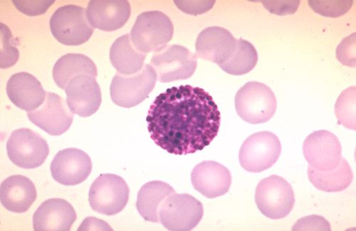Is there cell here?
I'll use <instances>...</instances> for the list:
<instances>
[{"label": "cell", "mask_w": 356, "mask_h": 231, "mask_svg": "<svg viewBox=\"0 0 356 231\" xmlns=\"http://www.w3.org/2000/svg\"><path fill=\"white\" fill-rule=\"evenodd\" d=\"M76 220L72 205L65 199L51 198L45 200L33 216L35 231H69Z\"/></svg>", "instance_id": "ac0fdd59"}, {"label": "cell", "mask_w": 356, "mask_h": 231, "mask_svg": "<svg viewBox=\"0 0 356 231\" xmlns=\"http://www.w3.org/2000/svg\"><path fill=\"white\" fill-rule=\"evenodd\" d=\"M234 103L239 117L252 125L269 122L277 108L276 96L270 86L258 81L245 83L237 92Z\"/></svg>", "instance_id": "7a4b0ae2"}, {"label": "cell", "mask_w": 356, "mask_h": 231, "mask_svg": "<svg viewBox=\"0 0 356 231\" xmlns=\"http://www.w3.org/2000/svg\"><path fill=\"white\" fill-rule=\"evenodd\" d=\"M55 1H13L22 13L28 16H38L46 13Z\"/></svg>", "instance_id": "4dcf8cb0"}, {"label": "cell", "mask_w": 356, "mask_h": 231, "mask_svg": "<svg viewBox=\"0 0 356 231\" xmlns=\"http://www.w3.org/2000/svg\"><path fill=\"white\" fill-rule=\"evenodd\" d=\"M129 194V187L122 177L104 173L95 180L89 191V205L100 214L114 216L125 209Z\"/></svg>", "instance_id": "52a82bcc"}, {"label": "cell", "mask_w": 356, "mask_h": 231, "mask_svg": "<svg viewBox=\"0 0 356 231\" xmlns=\"http://www.w3.org/2000/svg\"><path fill=\"white\" fill-rule=\"evenodd\" d=\"M147 54L138 51L133 45L129 34L118 38L110 49V61L118 73L135 74L143 68Z\"/></svg>", "instance_id": "603a6c76"}, {"label": "cell", "mask_w": 356, "mask_h": 231, "mask_svg": "<svg viewBox=\"0 0 356 231\" xmlns=\"http://www.w3.org/2000/svg\"><path fill=\"white\" fill-rule=\"evenodd\" d=\"M194 189L209 198H216L226 194L232 184L229 170L221 164L213 161L197 164L191 173Z\"/></svg>", "instance_id": "e0dca14e"}, {"label": "cell", "mask_w": 356, "mask_h": 231, "mask_svg": "<svg viewBox=\"0 0 356 231\" xmlns=\"http://www.w3.org/2000/svg\"><path fill=\"white\" fill-rule=\"evenodd\" d=\"M6 90L10 101L26 111H33L42 106L47 93L40 81L27 72L13 74L8 81Z\"/></svg>", "instance_id": "d6986e66"}, {"label": "cell", "mask_w": 356, "mask_h": 231, "mask_svg": "<svg viewBox=\"0 0 356 231\" xmlns=\"http://www.w3.org/2000/svg\"><path fill=\"white\" fill-rule=\"evenodd\" d=\"M204 215L200 201L188 193H175L163 202L159 211L161 223L168 230L194 229Z\"/></svg>", "instance_id": "9c48e42d"}, {"label": "cell", "mask_w": 356, "mask_h": 231, "mask_svg": "<svg viewBox=\"0 0 356 231\" xmlns=\"http://www.w3.org/2000/svg\"><path fill=\"white\" fill-rule=\"evenodd\" d=\"M28 118L34 125L51 136L67 132L74 120V113L65 100L54 93H47L40 108L27 111Z\"/></svg>", "instance_id": "4fadbf2b"}, {"label": "cell", "mask_w": 356, "mask_h": 231, "mask_svg": "<svg viewBox=\"0 0 356 231\" xmlns=\"http://www.w3.org/2000/svg\"><path fill=\"white\" fill-rule=\"evenodd\" d=\"M174 26L170 19L160 11L141 13L130 34L134 47L142 53L158 52L172 39Z\"/></svg>", "instance_id": "3957f363"}, {"label": "cell", "mask_w": 356, "mask_h": 231, "mask_svg": "<svg viewBox=\"0 0 356 231\" xmlns=\"http://www.w3.org/2000/svg\"><path fill=\"white\" fill-rule=\"evenodd\" d=\"M355 35L346 38L337 49V57L339 61L348 67H355Z\"/></svg>", "instance_id": "f546056e"}, {"label": "cell", "mask_w": 356, "mask_h": 231, "mask_svg": "<svg viewBox=\"0 0 356 231\" xmlns=\"http://www.w3.org/2000/svg\"><path fill=\"white\" fill-rule=\"evenodd\" d=\"M307 173L310 182L315 188L328 193L346 190L353 180L350 166L344 158H341L339 164L335 168L328 171L317 170L309 166Z\"/></svg>", "instance_id": "d4e9b609"}, {"label": "cell", "mask_w": 356, "mask_h": 231, "mask_svg": "<svg viewBox=\"0 0 356 231\" xmlns=\"http://www.w3.org/2000/svg\"><path fill=\"white\" fill-rule=\"evenodd\" d=\"M282 153L280 138L270 132H261L250 136L239 153L241 166L250 173H261L273 167Z\"/></svg>", "instance_id": "ba28073f"}, {"label": "cell", "mask_w": 356, "mask_h": 231, "mask_svg": "<svg viewBox=\"0 0 356 231\" xmlns=\"http://www.w3.org/2000/svg\"><path fill=\"white\" fill-rule=\"evenodd\" d=\"M10 161L22 168L33 169L41 166L49 154L47 141L29 129L14 131L7 143Z\"/></svg>", "instance_id": "8fae6325"}, {"label": "cell", "mask_w": 356, "mask_h": 231, "mask_svg": "<svg viewBox=\"0 0 356 231\" xmlns=\"http://www.w3.org/2000/svg\"><path fill=\"white\" fill-rule=\"evenodd\" d=\"M356 86H353L341 93L335 105L339 123L348 129H356L355 119Z\"/></svg>", "instance_id": "4316f807"}, {"label": "cell", "mask_w": 356, "mask_h": 231, "mask_svg": "<svg viewBox=\"0 0 356 231\" xmlns=\"http://www.w3.org/2000/svg\"><path fill=\"white\" fill-rule=\"evenodd\" d=\"M266 10L277 15H293L298 10L300 1H262Z\"/></svg>", "instance_id": "836d02e7"}, {"label": "cell", "mask_w": 356, "mask_h": 231, "mask_svg": "<svg viewBox=\"0 0 356 231\" xmlns=\"http://www.w3.org/2000/svg\"><path fill=\"white\" fill-rule=\"evenodd\" d=\"M353 3V1H309L314 12L332 18L346 15L351 9Z\"/></svg>", "instance_id": "83f0119b"}, {"label": "cell", "mask_w": 356, "mask_h": 231, "mask_svg": "<svg viewBox=\"0 0 356 231\" xmlns=\"http://www.w3.org/2000/svg\"><path fill=\"white\" fill-rule=\"evenodd\" d=\"M1 69H7L14 66L19 57V52L14 47L13 35L10 29L1 23Z\"/></svg>", "instance_id": "f1b7e54d"}, {"label": "cell", "mask_w": 356, "mask_h": 231, "mask_svg": "<svg viewBox=\"0 0 356 231\" xmlns=\"http://www.w3.org/2000/svg\"><path fill=\"white\" fill-rule=\"evenodd\" d=\"M257 62L258 53L254 45L247 40L239 39L230 59L219 67L227 74L241 76L250 72Z\"/></svg>", "instance_id": "484cf974"}, {"label": "cell", "mask_w": 356, "mask_h": 231, "mask_svg": "<svg viewBox=\"0 0 356 231\" xmlns=\"http://www.w3.org/2000/svg\"><path fill=\"white\" fill-rule=\"evenodd\" d=\"M67 103L74 114L89 118L102 104V91L96 78L78 75L71 79L66 86Z\"/></svg>", "instance_id": "9a60e30c"}, {"label": "cell", "mask_w": 356, "mask_h": 231, "mask_svg": "<svg viewBox=\"0 0 356 231\" xmlns=\"http://www.w3.org/2000/svg\"><path fill=\"white\" fill-rule=\"evenodd\" d=\"M175 6L188 15H198L211 10L216 1H174Z\"/></svg>", "instance_id": "d6a6232c"}, {"label": "cell", "mask_w": 356, "mask_h": 231, "mask_svg": "<svg viewBox=\"0 0 356 231\" xmlns=\"http://www.w3.org/2000/svg\"><path fill=\"white\" fill-rule=\"evenodd\" d=\"M175 193V189L167 183L160 181L148 182L138 192L136 209L145 221L160 223L161 207L167 198Z\"/></svg>", "instance_id": "7402d4cb"}, {"label": "cell", "mask_w": 356, "mask_h": 231, "mask_svg": "<svg viewBox=\"0 0 356 231\" xmlns=\"http://www.w3.org/2000/svg\"><path fill=\"white\" fill-rule=\"evenodd\" d=\"M86 10L76 6L57 9L50 19V30L54 38L63 45L78 46L88 41L94 34Z\"/></svg>", "instance_id": "5b68a950"}, {"label": "cell", "mask_w": 356, "mask_h": 231, "mask_svg": "<svg viewBox=\"0 0 356 231\" xmlns=\"http://www.w3.org/2000/svg\"><path fill=\"white\" fill-rule=\"evenodd\" d=\"M37 197V189L33 182L22 175L8 177L0 188V199L3 206L9 212L16 214L26 212Z\"/></svg>", "instance_id": "44dd1931"}, {"label": "cell", "mask_w": 356, "mask_h": 231, "mask_svg": "<svg viewBox=\"0 0 356 231\" xmlns=\"http://www.w3.org/2000/svg\"><path fill=\"white\" fill-rule=\"evenodd\" d=\"M292 230H331V225L323 216H309L296 222Z\"/></svg>", "instance_id": "1f68e13d"}, {"label": "cell", "mask_w": 356, "mask_h": 231, "mask_svg": "<svg viewBox=\"0 0 356 231\" xmlns=\"http://www.w3.org/2000/svg\"><path fill=\"white\" fill-rule=\"evenodd\" d=\"M151 138L175 155H187L209 146L218 136L221 114L213 97L191 85L159 95L146 118Z\"/></svg>", "instance_id": "6da1fadb"}, {"label": "cell", "mask_w": 356, "mask_h": 231, "mask_svg": "<svg viewBox=\"0 0 356 231\" xmlns=\"http://www.w3.org/2000/svg\"><path fill=\"white\" fill-rule=\"evenodd\" d=\"M92 162L84 152L70 148L58 152L50 170L53 179L64 186H76L85 182L92 170Z\"/></svg>", "instance_id": "5bb4252c"}, {"label": "cell", "mask_w": 356, "mask_h": 231, "mask_svg": "<svg viewBox=\"0 0 356 231\" xmlns=\"http://www.w3.org/2000/svg\"><path fill=\"white\" fill-rule=\"evenodd\" d=\"M158 77L150 65H145L139 72L132 75L115 74L110 91L113 102L124 108H132L148 97L154 90Z\"/></svg>", "instance_id": "277c9868"}, {"label": "cell", "mask_w": 356, "mask_h": 231, "mask_svg": "<svg viewBox=\"0 0 356 231\" xmlns=\"http://www.w3.org/2000/svg\"><path fill=\"white\" fill-rule=\"evenodd\" d=\"M255 202L260 212L273 220L286 218L293 210L295 196L292 186L284 178L273 175L257 186Z\"/></svg>", "instance_id": "8992f818"}, {"label": "cell", "mask_w": 356, "mask_h": 231, "mask_svg": "<svg viewBox=\"0 0 356 231\" xmlns=\"http://www.w3.org/2000/svg\"><path fill=\"white\" fill-rule=\"evenodd\" d=\"M78 75L98 76L95 63L81 54H68L58 59L53 68V78L59 88L65 90L72 78Z\"/></svg>", "instance_id": "cb8c5ba5"}, {"label": "cell", "mask_w": 356, "mask_h": 231, "mask_svg": "<svg viewBox=\"0 0 356 231\" xmlns=\"http://www.w3.org/2000/svg\"><path fill=\"white\" fill-rule=\"evenodd\" d=\"M131 8L128 1H90L87 18L90 24L104 32L120 30L129 21Z\"/></svg>", "instance_id": "ffe728a7"}, {"label": "cell", "mask_w": 356, "mask_h": 231, "mask_svg": "<svg viewBox=\"0 0 356 231\" xmlns=\"http://www.w3.org/2000/svg\"><path fill=\"white\" fill-rule=\"evenodd\" d=\"M303 153L309 166L317 170L328 171L339 164L342 148L335 134L327 130H320L307 137Z\"/></svg>", "instance_id": "7c38bea8"}, {"label": "cell", "mask_w": 356, "mask_h": 231, "mask_svg": "<svg viewBox=\"0 0 356 231\" xmlns=\"http://www.w3.org/2000/svg\"><path fill=\"white\" fill-rule=\"evenodd\" d=\"M236 43L237 40L226 29L207 27L197 37L196 56L220 66L230 59L235 51Z\"/></svg>", "instance_id": "2e32d148"}, {"label": "cell", "mask_w": 356, "mask_h": 231, "mask_svg": "<svg viewBox=\"0 0 356 231\" xmlns=\"http://www.w3.org/2000/svg\"><path fill=\"white\" fill-rule=\"evenodd\" d=\"M152 66L161 83L191 78L197 66V57L181 45H167L154 53Z\"/></svg>", "instance_id": "30bf717a"}]
</instances>
